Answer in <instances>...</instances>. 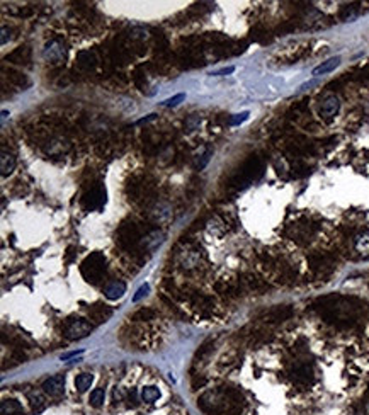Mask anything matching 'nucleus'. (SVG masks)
Wrapping results in <instances>:
<instances>
[{
    "label": "nucleus",
    "instance_id": "nucleus-1",
    "mask_svg": "<svg viewBox=\"0 0 369 415\" xmlns=\"http://www.w3.org/2000/svg\"><path fill=\"white\" fill-rule=\"evenodd\" d=\"M198 407L208 415H233L240 410L242 397L235 390H209L198 400Z\"/></svg>",
    "mask_w": 369,
    "mask_h": 415
},
{
    "label": "nucleus",
    "instance_id": "nucleus-2",
    "mask_svg": "<svg viewBox=\"0 0 369 415\" xmlns=\"http://www.w3.org/2000/svg\"><path fill=\"white\" fill-rule=\"evenodd\" d=\"M320 303H322L320 311L327 322L344 325V323H352L355 320L357 308L347 298L330 296V298H323Z\"/></svg>",
    "mask_w": 369,
    "mask_h": 415
},
{
    "label": "nucleus",
    "instance_id": "nucleus-3",
    "mask_svg": "<svg viewBox=\"0 0 369 415\" xmlns=\"http://www.w3.org/2000/svg\"><path fill=\"white\" fill-rule=\"evenodd\" d=\"M106 269H108V266H106V257L102 255L101 252L91 254V255L85 257L84 262L80 264L82 276L85 277V281H89V283H92V284L99 283V281L102 279Z\"/></svg>",
    "mask_w": 369,
    "mask_h": 415
},
{
    "label": "nucleus",
    "instance_id": "nucleus-4",
    "mask_svg": "<svg viewBox=\"0 0 369 415\" xmlns=\"http://www.w3.org/2000/svg\"><path fill=\"white\" fill-rule=\"evenodd\" d=\"M92 330H94V325H92L89 320H84V319H70V320H66L65 327H63V334H65V337L70 340L84 339V337H87Z\"/></svg>",
    "mask_w": 369,
    "mask_h": 415
},
{
    "label": "nucleus",
    "instance_id": "nucleus-5",
    "mask_svg": "<svg viewBox=\"0 0 369 415\" xmlns=\"http://www.w3.org/2000/svg\"><path fill=\"white\" fill-rule=\"evenodd\" d=\"M289 376L291 380L294 381L300 386H310L311 383L315 381V369L311 363H305V361H300L294 366L291 367L289 371Z\"/></svg>",
    "mask_w": 369,
    "mask_h": 415
},
{
    "label": "nucleus",
    "instance_id": "nucleus-6",
    "mask_svg": "<svg viewBox=\"0 0 369 415\" xmlns=\"http://www.w3.org/2000/svg\"><path fill=\"white\" fill-rule=\"evenodd\" d=\"M82 203H84V208L87 209V211H101L106 204L104 184H95L89 192H85Z\"/></svg>",
    "mask_w": 369,
    "mask_h": 415
},
{
    "label": "nucleus",
    "instance_id": "nucleus-7",
    "mask_svg": "<svg viewBox=\"0 0 369 415\" xmlns=\"http://www.w3.org/2000/svg\"><path fill=\"white\" fill-rule=\"evenodd\" d=\"M141 233H139L138 226L135 223H123L119 226V232H118V242L121 243L123 247H135L139 243L141 240Z\"/></svg>",
    "mask_w": 369,
    "mask_h": 415
},
{
    "label": "nucleus",
    "instance_id": "nucleus-8",
    "mask_svg": "<svg viewBox=\"0 0 369 415\" xmlns=\"http://www.w3.org/2000/svg\"><path fill=\"white\" fill-rule=\"evenodd\" d=\"M262 169H264V165H262V162L259 159H250L247 163L244 165V169L238 172V179H237V184L240 186V184H247L250 182V180L257 179L259 176L262 174Z\"/></svg>",
    "mask_w": 369,
    "mask_h": 415
},
{
    "label": "nucleus",
    "instance_id": "nucleus-9",
    "mask_svg": "<svg viewBox=\"0 0 369 415\" xmlns=\"http://www.w3.org/2000/svg\"><path fill=\"white\" fill-rule=\"evenodd\" d=\"M43 56H45L48 62L51 63H60L65 60L66 56V48L65 45H63L60 39H53V41H49L48 45L45 46V49H43Z\"/></svg>",
    "mask_w": 369,
    "mask_h": 415
},
{
    "label": "nucleus",
    "instance_id": "nucleus-10",
    "mask_svg": "<svg viewBox=\"0 0 369 415\" xmlns=\"http://www.w3.org/2000/svg\"><path fill=\"white\" fill-rule=\"evenodd\" d=\"M162 242H164V232L162 230H150L141 237L138 247L145 252H154L155 249L162 245Z\"/></svg>",
    "mask_w": 369,
    "mask_h": 415
},
{
    "label": "nucleus",
    "instance_id": "nucleus-11",
    "mask_svg": "<svg viewBox=\"0 0 369 415\" xmlns=\"http://www.w3.org/2000/svg\"><path fill=\"white\" fill-rule=\"evenodd\" d=\"M43 391H45L46 395H49V397L53 398H58L63 395V391H65V376L63 374H55V376H49L48 380L43 383Z\"/></svg>",
    "mask_w": 369,
    "mask_h": 415
},
{
    "label": "nucleus",
    "instance_id": "nucleus-12",
    "mask_svg": "<svg viewBox=\"0 0 369 415\" xmlns=\"http://www.w3.org/2000/svg\"><path fill=\"white\" fill-rule=\"evenodd\" d=\"M338 109H340V100H338V97L337 96H327L320 106V116L322 118L330 119L337 114Z\"/></svg>",
    "mask_w": 369,
    "mask_h": 415
},
{
    "label": "nucleus",
    "instance_id": "nucleus-13",
    "mask_svg": "<svg viewBox=\"0 0 369 415\" xmlns=\"http://www.w3.org/2000/svg\"><path fill=\"white\" fill-rule=\"evenodd\" d=\"M124 293H126V284L119 279L109 281L104 286V294L108 300H119V298H123Z\"/></svg>",
    "mask_w": 369,
    "mask_h": 415
},
{
    "label": "nucleus",
    "instance_id": "nucleus-14",
    "mask_svg": "<svg viewBox=\"0 0 369 415\" xmlns=\"http://www.w3.org/2000/svg\"><path fill=\"white\" fill-rule=\"evenodd\" d=\"M111 315H112V310L109 306H106V304L99 303V304H94V306L89 308V317H91L92 320H95L97 323L106 322Z\"/></svg>",
    "mask_w": 369,
    "mask_h": 415
},
{
    "label": "nucleus",
    "instance_id": "nucleus-15",
    "mask_svg": "<svg viewBox=\"0 0 369 415\" xmlns=\"http://www.w3.org/2000/svg\"><path fill=\"white\" fill-rule=\"evenodd\" d=\"M342 58L340 56H332V58H328L327 62L320 63L318 66H315L313 72H311V75L313 77H320V75H325V73H330L334 72L335 68H337L338 65H340Z\"/></svg>",
    "mask_w": 369,
    "mask_h": 415
},
{
    "label": "nucleus",
    "instance_id": "nucleus-16",
    "mask_svg": "<svg viewBox=\"0 0 369 415\" xmlns=\"http://www.w3.org/2000/svg\"><path fill=\"white\" fill-rule=\"evenodd\" d=\"M68 150H70V143L66 142V140L56 138V140H51V142H48V145H46L45 152L48 153V155H62V153H66Z\"/></svg>",
    "mask_w": 369,
    "mask_h": 415
},
{
    "label": "nucleus",
    "instance_id": "nucleus-17",
    "mask_svg": "<svg viewBox=\"0 0 369 415\" xmlns=\"http://www.w3.org/2000/svg\"><path fill=\"white\" fill-rule=\"evenodd\" d=\"M15 169V157L12 153H9L7 150H2V155H0V170H2V176L7 177L14 172Z\"/></svg>",
    "mask_w": 369,
    "mask_h": 415
},
{
    "label": "nucleus",
    "instance_id": "nucleus-18",
    "mask_svg": "<svg viewBox=\"0 0 369 415\" xmlns=\"http://www.w3.org/2000/svg\"><path fill=\"white\" fill-rule=\"evenodd\" d=\"M0 412L2 415H24L22 410V405L17 400H12V398H5L0 405Z\"/></svg>",
    "mask_w": 369,
    "mask_h": 415
},
{
    "label": "nucleus",
    "instance_id": "nucleus-19",
    "mask_svg": "<svg viewBox=\"0 0 369 415\" xmlns=\"http://www.w3.org/2000/svg\"><path fill=\"white\" fill-rule=\"evenodd\" d=\"M29 56H31V51H29L28 46H21V48H17L14 53H11L5 60L12 63H28Z\"/></svg>",
    "mask_w": 369,
    "mask_h": 415
},
{
    "label": "nucleus",
    "instance_id": "nucleus-20",
    "mask_svg": "<svg viewBox=\"0 0 369 415\" xmlns=\"http://www.w3.org/2000/svg\"><path fill=\"white\" fill-rule=\"evenodd\" d=\"M92 383H94V374H91V373H82L75 378V388H77L80 393H85V391L92 386Z\"/></svg>",
    "mask_w": 369,
    "mask_h": 415
},
{
    "label": "nucleus",
    "instance_id": "nucleus-21",
    "mask_svg": "<svg viewBox=\"0 0 369 415\" xmlns=\"http://www.w3.org/2000/svg\"><path fill=\"white\" fill-rule=\"evenodd\" d=\"M160 398V390L157 386H145L141 390V400L145 403H155Z\"/></svg>",
    "mask_w": 369,
    "mask_h": 415
},
{
    "label": "nucleus",
    "instance_id": "nucleus-22",
    "mask_svg": "<svg viewBox=\"0 0 369 415\" xmlns=\"http://www.w3.org/2000/svg\"><path fill=\"white\" fill-rule=\"evenodd\" d=\"M28 398L29 401H31V407L34 412H41L43 408H45V397H43L39 391H31V393H28Z\"/></svg>",
    "mask_w": 369,
    "mask_h": 415
},
{
    "label": "nucleus",
    "instance_id": "nucleus-23",
    "mask_svg": "<svg viewBox=\"0 0 369 415\" xmlns=\"http://www.w3.org/2000/svg\"><path fill=\"white\" fill-rule=\"evenodd\" d=\"M77 62H78V66H82V68H94L95 56H94V53H91V51H82L80 55H78Z\"/></svg>",
    "mask_w": 369,
    "mask_h": 415
},
{
    "label": "nucleus",
    "instance_id": "nucleus-24",
    "mask_svg": "<svg viewBox=\"0 0 369 415\" xmlns=\"http://www.w3.org/2000/svg\"><path fill=\"white\" fill-rule=\"evenodd\" d=\"M104 400H106V391H104V388H95V390L91 393L89 403H91L92 407L99 408V407H102V405H104Z\"/></svg>",
    "mask_w": 369,
    "mask_h": 415
},
{
    "label": "nucleus",
    "instance_id": "nucleus-25",
    "mask_svg": "<svg viewBox=\"0 0 369 415\" xmlns=\"http://www.w3.org/2000/svg\"><path fill=\"white\" fill-rule=\"evenodd\" d=\"M355 250L357 252H369V233H362L355 239Z\"/></svg>",
    "mask_w": 369,
    "mask_h": 415
},
{
    "label": "nucleus",
    "instance_id": "nucleus-26",
    "mask_svg": "<svg viewBox=\"0 0 369 415\" xmlns=\"http://www.w3.org/2000/svg\"><path fill=\"white\" fill-rule=\"evenodd\" d=\"M155 319V311L150 308H141L133 315V320H154Z\"/></svg>",
    "mask_w": 369,
    "mask_h": 415
},
{
    "label": "nucleus",
    "instance_id": "nucleus-27",
    "mask_svg": "<svg viewBox=\"0 0 369 415\" xmlns=\"http://www.w3.org/2000/svg\"><path fill=\"white\" fill-rule=\"evenodd\" d=\"M184 97H185L184 94H177V96H174V97H170V99L164 100V106H177V104L181 102Z\"/></svg>",
    "mask_w": 369,
    "mask_h": 415
},
{
    "label": "nucleus",
    "instance_id": "nucleus-28",
    "mask_svg": "<svg viewBox=\"0 0 369 415\" xmlns=\"http://www.w3.org/2000/svg\"><path fill=\"white\" fill-rule=\"evenodd\" d=\"M148 291H150V287H148V284H145V286H141L138 291H136V294H135V298H133V301H139L143 296H146V294H148Z\"/></svg>",
    "mask_w": 369,
    "mask_h": 415
},
{
    "label": "nucleus",
    "instance_id": "nucleus-29",
    "mask_svg": "<svg viewBox=\"0 0 369 415\" xmlns=\"http://www.w3.org/2000/svg\"><path fill=\"white\" fill-rule=\"evenodd\" d=\"M248 118V112H242V114H235V118L230 119V125H240V123H244L245 119Z\"/></svg>",
    "mask_w": 369,
    "mask_h": 415
},
{
    "label": "nucleus",
    "instance_id": "nucleus-30",
    "mask_svg": "<svg viewBox=\"0 0 369 415\" xmlns=\"http://www.w3.org/2000/svg\"><path fill=\"white\" fill-rule=\"evenodd\" d=\"M9 39H11V31H9L7 28H2V45H5V43L9 41Z\"/></svg>",
    "mask_w": 369,
    "mask_h": 415
},
{
    "label": "nucleus",
    "instance_id": "nucleus-31",
    "mask_svg": "<svg viewBox=\"0 0 369 415\" xmlns=\"http://www.w3.org/2000/svg\"><path fill=\"white\" fill-rule=\"evenodd\" d=\"M233 66H228V68H221V70H218V72H215L213 73V75H216V77H221V75H228V73H231L233 72Z\"/></svg>",
    "mask_w": 369,
    "mask_h": 415
},
{
    "label": "nucleus",
    "instance_id": "nucleus-32",
    "mask_svg": "<svg viewBox=\"0 0 369 415\" xmlns=\"http://www.w3.org/2000/svg\"><path fill=\"white\" fill-rule=\"evenodd\" d=\"M129 401H131L133 407H136L138 405V397H136V391L131 390V393H129Z\"/></svg>",
    "mask_w": 369,
    "mask_h": 415
},
{
    "label": "nucleus",
    "instance_id": "nucleus-33",
    "mask_svg": "<svg viewBox=\"0 0 369 415\" xmlns=\"http://www.w3.org/2000/svg\"><path fill=\"white\" fill-rule=\"evenodd\" d=\"M9 116V112L7 111H2V119H5Z\"/></svg>",
    "mask_w": 369,
    "mask_h": 415
}]
</instances>
